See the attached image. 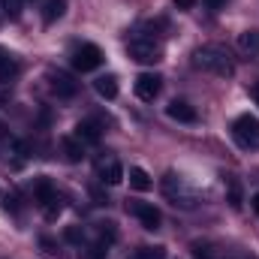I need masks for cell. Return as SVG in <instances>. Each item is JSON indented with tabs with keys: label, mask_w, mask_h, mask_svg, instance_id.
I'll list each match as a JSON object with an SVG mask.
<instances>
[{
	"label": "cell",
	"mask_w": 259,
	"mask_h": 259,
	"mask_svg": "<svg viewBox=\"0 0 259 259\" xmlns=\"http://www.w3.org/2000/svg\"><path fill=\"white\" fill-rule=\"evenodd\" d=\"M163 193H166V199H172V205H181V208H193L196 205V193L187 187V181L181 175H175V172H169L163 178Z\"/></svg>",
	"instance_id": "5"
},
{
	"label": "cell",
	"mask_w": 259,
	"mask_h": 259,
	"mask_svg": "<svg viewBox=\"0 0 259 259\" xmlns=\"http://www.w3.org/2000/svg\"><path fill=\"white\" fill-rule=\"evenodd\" d=\"M193 66L211 72V75H223V78L235 75V64L223 46H199L193 52Z\"/></svg>",
	"instance_id": "1"
},
{
	"label": "cell",
	"mask_w": 259,
	"mask_h": 259,
	"mask_svg": "<svg viewBox=\"0 0 259 259\" xmlns=\"http://www.w3.org/2000/svg\"><path fill=\"white\" fill-rule=\"evenodd\" d=\"M250 94H253V100H256V106H259V84H253V88H250Z\"/></svg>",
	"instance_id": "27"
},
{
	"label": "cell",
	"mask_w": 259,
	"mask_h": 259,
	"mask_svg": "<svg viewBox=\"0 0 259 259\" xmlns=\"http://www.w3.org/2000/svg\"><path fill=\"white\" fill-rule=\"evenodd\" d=\"M97 172H100V181L109 184V187H115V184L124 181V166H121L118 157H103L100 166H97Z\"/></svg>",
	"instance_id": "9"
},
{
	"label": "cell",
	"mask_w": 259,
	"mask_h": 259,
	"mask_svg": "<svg viewBox=\"0 0 259 259\" xmlns=\"http://www.w3.org/2000/svg\"><path fill=\"white\" fill-rule=\"evenodd\" d=\"M115 238H118L115 223H100V226H97V241H100V244H106V247H109Z\"/></svg>",
	"instance_id": "20"
},
{
	"label": "cell",
	"mask_w": 259,
	"mask_h": 259,
	"mask_svg": "<svg viewBox=\"0 0 259 259\" xmlns=\"http://www.w3.org/2000/svg\"><path fill=\"white\" fill-rule=\"evenodd\" d=\"M196 259H256L250 253H238V250H214L208 244H193Z\"/></svg>",
	"instance_id": "11"
},
{
	"label": "cell",
	"mask_w": 259,
	"mask_h": 259,
	"mask_svg": "<svg viewBox=\"0 0 259 259\" xmlns=\"http://www.w3.org/2000/svg\"><path fill=\"white\" fill-rule=\"evenodd\" d=\"M136 259H166V247H160V244H148V247H139L136 250Z\"/></svg>",
	"instance_id": "21"
},
{
	"label": "cell",
	"mask_w": 259,
	"mask_h": 259,
	"mask_svg": "<svg viewBox=\"0 0 259 259\" xmlns=\"http://www.w3.org/2000/svg\"><path fill=\"white\" fill-rule=\"evenodd\" d=\"M94 91L103 97V100H115L118 97V75H100L94 81Z\"/></svg>",
	"instance_id": "13"
},
{
	"label": "cell",
	"mask_w": 259,
	"mask_h": 259,
	"mask_svg": "<svg viewBox=\"0 0 259 259\" xmlns=\"http://www.w3.org/2000/svg\"><path fill=\"white\" fill-rule=\"evenodd\" d=\"M196 6V0H175V9H184V12H187V9H193Z\"/></svg>",
	"instance_id": "24"
},
{
	"label": "cell",
	"mask_w": 259,
	"mask_h": 259,
	"mask_svg": "<svg viewBox=\"0 0 259 259\" xmlns=\"http://www.w3.org/2000/svg\"><path fill=\"white\" fill-rule=\"evenodd\" d=\"M49 88H52V94H55V97H61V100H69V97H75V94H78L75 78H72L69 72H61V69L49 72Z\"/></svg>",
	"instance_id": "8"
},
{
	"label": "cell",
	"mask_w": 259,
	"mask_h": 259,
	"mask_svg": "<svg viewBox=\"0 0 259 259\" xmlns=\"http://www.w3.org/2000/svg\"><path fill=\"white\" fill-rule=\"evenodd\" d=\"M160 88H163V78H160L157 72H142V75L136 78V97H139L142 103H154V100L160 97Z\"/></svg>",
	"instance_id": "7"
},
{
	"label": "cell",
	"mask_w": 259,
	"mask_h": 259,
	"mask_svg": "<svg viewBox=\"0 0 259 259\" xmlns=\"http://www.w3.org/2000/svg\"><path fill=\"white\" fill-rule=\"evenodd\" d=\"M66 238H69V241H81V232H78V229H66Z\"/></svg>",
	"instance_id": "26"
},
{
	"label": "cell",
	"mask_w": 259,
	"mask_h": 259,
	"mask_svg": "<svg viewBox=\"0 0 259 259\" xmlns=\"http://www.w3.org/2000/svg\"><path fill=\"white\" fill-rule=\"evenodd\" d=\"M250 205H253V211H256V214H259V193L253 196V199H250Z\"/></svg>",
	"instance_id": "28"
},
{
	"label": "cell",
	"mask_w": 259,
	"mask_h": 259,
	"mask_svg": "<svg viewBox=\"0 0 259 259\" xmlns=\"http://www.w3.org/2000/svg\"><path fill=\"white\" fill-rule=\"evenodd\" d=\"M127 211L145 226V229H160V223H163L160 208H154L151 202H127Z\"/></svg>",
	"instance_id": "6"
},
{
	"label": "cell",
	"mask_w": 259,
	"mask_h": 259,
	"mask_svg": "<svg viewBox=\"0 0 259 259\" xmlns=\"http://www.w3.org/2000/svg\"><path fill=\"white\" fill-rule=\"evenodd\" d=\"M229 205H232V208H241V193H238V184H235V181L229 184Z\"/></svg>",
	"instance_id": "23"
},
{
	"label": "cell",
	"mask_w": 259,
	"mask_h": 259,
	"mask_svg": "<svg viewBox=\"0 0 259 259\" xmlns=\"http://www.w3.org/2000/svg\"><path fill=\"white\" fill-rule=\"evenodd\" d=\"M238 49L244 55H259V30H244L238 33Z\"/></svg>",
	"instance_id": "17"
},
{
	"label": "cell",
	"mask_w": 259,
	"mask_h": 259,
	"mask_svg": "<svg viewBox=\"0 0 259 259\" xmlns=\"http://www.w3.org/2000/svg\"><path fill=\"white\" fill-rule=\"evenodd\" d=\"M166 115H169L172 121H178V124H196V121H199L196 109L193 106H187V103H181V100L169 103V106H166Z\"/></svg>",
	"instance_id": "10"
},
{
	"label": "cell",
	"mask_w": 259,
	"mask_h": 259,
	"mask_svg": "<svg viewBox=\"0 0 259 259\" xmlns=\"http://www.w3.org/2000/svg\"><path fill=\"white\" fill-rule=\"evenodd\" d=\"M205 6H208V9H223L226 0H205Z\"/></svg>",
	"instance_id": "25"
},
{
	"label": "cell",
	"mask_w": 259,
	"mask_h": 259,
	"mask_svg": "<svg viewBox=\"0 0 259 259\" xmlns=\"http://www.w3.org/2000/svg\"><path fill=\"white\" fill-rule=\"evenodd\" d=\"M130 187H133V190H139V193H145V190H151V187H154V181H151V175H148L145 169L133 166V169H130Z\"/></svg>",
	"instance_id": "15"
},
{
	"label": "cell",
	"mask_w": 259,
	"mask_h": 259,
	"mask_svg": "<svg viewBox=\"0 0 259 259\" xmlns=\"http://www.w3.org/2000/svg\"><path fill=\"white\" fill-rule=\"evenodd\" d=\"M21 6H24V0H0V9H3L6 15H12V18L21 15Z\"/></svg>",
	"instance_id": "22"
},
{
	"label": "cell",
	"mask_w": 259,
	"mask_h": 259,
	"mask_svg": "<svg viewBox=\"0 0 259 259\" xmlns=\"http://www.w3.org/2000/svg\"><path fill=\"white\" fill-rule=\"evenodd\" d=\"M127 52H130V58L139 61V64H157V61H163L160 42H154V36H145V33H139V36L130 39Z\"/></svg>",
	"instance_id": "3"
},
{
	"label": "cell",
	"mask_w": 259,
	"mask_h": 259,
	"mask_svg": "<svg viewBox=\"0 0 259 259\" xmlns=\"http://www.w3.org/2000/svg\"><path fill=\"white\" fill-rule=\"evenodd\" d=\"M232 136L244 151H259V118L253 115H238L232 124Z\"/></svg>",
	"instance_id": "2"
},
{
	"label": "cell",
	"mask_w": 259,
	"mask_h": 259,
	"mask_svg": "<svg viewBox=\"0 0 259 259\" xmlns=\"http://www.w3.org/2000/svg\"><path fill=\"white\" fill-rule=\"evenodd\" d=\"M100 127L94 124V121H81V124H75V139L81 142V145H97L100 142Z\"/></svg>",
	"instance_id": "12"
},
{
	"label": "cell",
	"mask_w": 259,
	"mask_h": 259,
	"mask_svg": "<svg viewBox=\"0 0 259 259\" xmlns=\"http://www.w3.org/2000/svg\"><path fill=\"white\" fill-rule=\"evenodd\" d=\"M33 193H36V202H39L42 208H46L49 202H55V199H58V193H55V187H52V181H49V178H39Z\"/></svg>",
	"instance_id": "18"
},
{
	"label": "cell",
	"mask_w": 259,
	"mask_h": 259,
	"mask_svg": "<svg viewBox=\"0 0 259 259\" xmlns=\"http://www.w3.org/2000/svg\"><path fill=\"white\" fill-rule=\"evenodd\" d=\"M15 75H18V61L0 49V84H9Z\"/></svg>",
	"instance_id": "14"
},
{
	"label": "cell",
	"mask_w": 259,
	"mask_h": 259,
	"mask_svg": "<svg viewBox=\"0 0 259 259\" xmlns=\"http://www.w3.org/2000/svg\"><path fill=\"white\" fill-rule=\"evenodd\" d=\"M61 145H64V154L69 163H78L81 157H84V145L75 139V136H66V139H61Z\"/></svg>",
	"instance_id": "16"
},
{
	"label": "cell",
	"mask_w": 259,
	"mask_h": 259,
	"mask_svg": "<svg viewBox=\"0 0 259 259\" xmlns=\"http://www.w3.org/2000/svg\"><path fill=\"white\" fill-rule=\"evenodd\" d=\"M64 12H66V0H46V6H42V18H46V24L58 21Z\"/></svg>",
	"instance_id": "19"
},
{
	"label": "cell",
	"mask_w": 259,
	"mask_h": 259,
	"mask_svg": "<svg viewBox=\"0 0 259 259\" xmlns=\"http://www.w3.org/2000/svg\"><path fill=\"white\" fill-rule=\"evenodd\" d=\"M103 61H106V55H103V49L94 46V42H81V46H75L72 55H69V64L75 66L78 72H94L97 66H103Z\"/></svg>",
	"instance_id": "4"
}]
</instances>
